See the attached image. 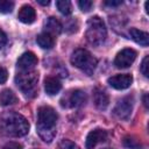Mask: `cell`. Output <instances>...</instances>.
I'll use <instances>...</instances> for the list:
<instances>
[{"label": "cell", "instance_id": "f546056e", "mask_svg": "<svg viewBox=\"0 0 149 149\" xmlns=\"http://www.w3.org/2000/svg\"><path fill=\"white\" fill-rule=\"evenodd\" d=\"M105 149H109V148H105Z\"/></svg>", "mask_w": 149, "mask_h": 149}, {"label": "cell", "instance_id": "7c38bea8", "mask_svg": "<svg viewBox=\"0 0 149 149\" xmlns=\"http://www.w3.org/2000/svg\"><path fill=\"white\" fill-rule=\"evenodd\" d=\"M17 17H19V20L21 22L29 24V23H33L35 21V19H36V12H35V9L31 6L24 5V6H22L20 8L19 14H17Z\"/></svg>", "mask_w": 149, "mask_h": 149}, {"label": "cell", "instance_id": "6da1fadb", "mask_svg": "<svg viewBox=\"0 0 149 149\" xmlns=\"http://www.w3.org/2000/svg\"><path fill=\"white\" fill-rule=\"evenodd\" d=\"M58 115L50 106H41L37 109V133L44 142H51L56 135Z\"/></svg>", "mask_w": 149, "mask_h": 149}, {"label": "cell", "instance_id": "277c9868", "mask_svg": "<svg viewBox=\"0 0 149 149\" xmlns=\"http://www.w3.org/2000/svg\"><path fill=\"white\" fill-rule=\"evenodd\" d=\"M15 83L20 91L28 98H34L37 93V83H38V74L30 70V71H21L15 77Z\"/></svg>", "mask_w": 149, "mask_h": 149}, {"label": "cell", "instance_id": "7a4b0ae2", "mask_svg": "<svg viewBox=\"0 0 149 149\" xmlns=\"http://www.w3.org/2000/svg\"><path fill=\"white\" fill-rule=\"evenodd\" d=\"M29 132L27 119L19 113H8L0 118V133L6 136L20 137Z\"/></svg>", "mask_w": 149, "mask_h": 149}, {"label": "cell", "instance_id": "7402d4cb", "mask_svg": "<svg viewBox=\"0 0 149 149\" xmlns=\"http://www.w3.org/2000/svg\"><path fill=\"white\" fill-rule=\"evenodd\" d=\"M140 70L142 72V74L144 77H148L149 76V56H146L141 63V66H140Z\"/></svg>", "mask_w": 149, "mask_h": 149}, {"label": "cell", "instance_id": "30bf717a", "mask_svg": "<svg viewBox=\"0 0 149 149\" xmlns=\"http://www.w3.org/2000/svg\"><path fill=\"white\" fill-rule=\"evenodd\" d=\"M37 62L38 61H37L36 55L31 51H27V52H23L19 57L16 65L21 71H30L37 65Z\"/></svg>", "mask_w": 149, "mask_h": 149}, {"label": "cell", "instance_id": "8fae6325", "mask_svg": "<svg viewBox=\"0 0 149 149\" xmlns=\"http://www.w3.org/2000/svg\"><path fill=\"white\" fill-rule=\"evenodd\" d=\"M107 139V132L104 129H94L92 132L88 133V135L86 136V141H85V147L86 149H93L98 143L100 142H105Z\"/></svg>", "mask_w": 149, "mask_h": 149}, {"label": "cell", "instance_id": "f1b7e54d", "mask_svg": "<svg viewBox=\"0 0 149 149\" xmlns=\"http://www.w3.org/2000/svg\"><path fill=\"white\" fill-rule=\"evenodd\" d=\"M147 97H148V94L146 93V94L143 95V102H144V106H146V107H148V100H147Z\"/></svg>", "mask_w": 149, "mask_h": 149}, {"label": "cell", "instance_id": "4fadbf2b", "mask_svg": "<svg viewBox=\"0 0 149 149\" xmlns=\"http://www.w3.org/2000/svg\"><path fill=\"white\" fill-rule=\"evenodd\" d=\"M93 101H94V105L99 109H106L108 104H109V99H108L107 93L99 87L94 88V91H93Z\"/></svg>", "mask_w": 149, "mask_h": 149}, {"label": "cell", "instance_id": "484cf974", "mask_svg": "<svg viewBox=\"0 0 149 149\" xmlns=\"http://www.w3.org/2000/svg\"><path fill=\"white\" fill-rule=\"evenodd\" d=\"M6 43H7V36H6V34L0 29V49H1L2 47H5Z\"/></svg>", "mask_w": 149, "mask_h": 149}, {"label": "cell", "instance_id": "cb8c5ba5", "mask_svg": "<svg viewBox=\"0 0 149 149\" xmlns=\"http://www.w3.org/2000/svg\"><path fill=\"white\" fill-rule=\"evenodd\" d=\"M2 149H22V146L17 142H8Z\"/></svg>", "mask_w": 149, "mask_h": 149}, {"label": "cell", "instance_id": "ac0fdd59", "mask_svg": "<svg viewBox=\"0 0 149 149\" xmlns=\"http://www.w3.org/2000/svg\"><path fill=\"white\" fill-rule=\"evenodd\" d=\"M15 102H17V97L15 95V93H13V91H10L9 88H6V90L1 91V93H0V105L8 106V105H13Z\"/></svg>", "mask_w": 149, "mask_h": 149}, {"label": "cell", "instance_id": "44dd1931", "mask_svg": "<svg viewBox=\"0 0 149 149\" xmlns=\"http://www.w3.org/2000/svg\"><path fill=\"white\" fill-rule=\"evenodd\" d=\"M57 149H80V148L74 142H72L70 140H62L58 143Z\"/></svg>", "mask_w": 149, "mask_h": 149}, {"label": "cell", "instance_id": "9c48e42d", "mask_svg": "<svg viewBox=\"0 0 149 149\" xmlns=\"http://www.w3.org/2000/svg\"><path fill=\"white\" fill-rule=\"evenodd\" d=\"M107 81L115 90H126L132 85L133 77L129 73H121V74H115L109 77Z\"/></svg>", "mask_w": 149, "mask_h": 149}, {"label": "cell", "instance_id": "5bb4252c", "mask_svg": "<svg viewBox=\"0 0 149 149\" xmlns=\"http://www.w3.org/2000/svg\"><path fill=\"white\" fill-rule=\"evenodd\" d=\"M62 88V84L58 80V78L56 77H47L44 79V90L47 92V94L49 95H54L57 94Z\"/></svg>", "mask_w": 149, "mask_h": 149}, {"label": "cell", "instance_id": "e0dca14e", "mask_svg": "<svg viewBox=\"0 0 149 149\" xmlns=\"http://www.w3.org/2000/svg\"><path fill=\"white\" fill-rule=\"evenodd\" d=\"M36 42L43 49H51L55 45V37L44 31L36 37Z\"/></svg>", "mask_w": 149, "mask_h": 149}, {"label": "cell", "instance_id": "ffe728a7", "mask_svg": "<svg viewBox=\"0 0 149 149\" xmlns=\"http://www.w3.org/2000/svg\"><path fill=\"white\" fill-rule=\"evenodd\" d=\"M14 8V2L9 0H0V13L7 14L10 13Z\"/></svg>", "mask_w": 149, "mask_h": 149}, {"label": "cell", "instance_id": "ba28073f", "mask_svg": "<svg viewBox=\"0 0 149 149\" xmlns=\"http://www.w3.org/2000/svg\"><path fill=\"white\" fill-rule=\"evenodd\" d=\"M86 101V94L85 92L80 90H73L71 91L64 99H62V106L63 107H79L84 105Z\"/></svg>", "mask_w": 149, "mask_h": 149}, {"label": "cell", "instance_id": "52a82bcc", "mask_svg": "<svg viewBox=\"0 0 149 149\" xmlns=\"http://www.w3.org/2000/svg\"><path fill=\"white\" fill-rule=\"evenodd\" d=\"M132 109H133L132 98L130 97H125V98H122L121 100L118 101V104L115 105V107L113 109V113L119 119L127 120L132 114Z\"/></svg>", "mask_w": 149, "mask_h": 149}, {"label": "cell", "instance_id": "603a6c76", "mask_svg": "<svg viewBox=\"0 0 149 149\" xmlns=\"http://www.w3.org/2000/svg\"><path fill=\"white\" fill-rule=\"evenodd\" d=\"M78 6L83 12H88L93 7V2L91 0H80L78 1Z\"/></svg>", "mask_w": 149, "mask_h": 149}, {"label": "cell", "instance_id": "5b68a950", "mask_svg": "<svg viewBox=\"0 0 149 149\" xmlns=\"http://www.w3.org/2000/svg\"><path fill=\"white\" fill-rule=\"evenodd\" d=\"M71 64L81 70L87 76L93 74L97 68V59L85 49H77L71 55Z\"/></svg>", "mask_w": 149, "mask_h": 149}, {"label": "cell", "instance_id": "9a60e30c", "mask_svg": "<svg viewBox=\"0 0 149 149\" xmlns=\"http://www.w3.org/2000/svg\"><path fill=\"white\" fill-rule=\"evenodd\" d=\"M129 35L137 44H140L142 47H147L149 44V35H148V33H146L143 30H140L136 28H130Z\"/></svg>", "mask_w": 149, "mask_h": 149}, {"label": "cell", "instance_id": "d4e9b609", "mask_svg": "<svg viewBox=\"0 0 149 149\" xmlns=\"http://www.w3.org/2000/svg\"><path fill=\"white\" fill-rule=\"evenodd\" d=\"M7 77H8V72L5 68L0 66V84H3L6 80H7Z\"/></svg>", "mask_w": 149, "mask_h": 149}, {"label": "cell", "instance_id": "83f0119b", "mask_svg": "<svg viewBox=\"0 0 149 149\" xmlns=\"http://www.w3.org/2000/svg\"><path fill=\"white\" fill-rule=\"evenodd\" d=\"M37 2H38L40 5H43V6H47V5H49V3H50V1H49V0H47V1H42V0H37Z\"/></svg>", "mask_w": 149, "mask_h": 149}, {"label": "cell", "instance_id": "d6986e66", "mask_svg": "<svg viewBox=\"0 0 149 149\" xmlns=\"http://www.w3.org/2000/svg\"><path fill=\"white\" fill-rule=\"evenodd\" d=\"M56 7L63 15H70L72 12V5L69 0H58L56 1Z\"/></svg>", "mask_w": 149, "mask_h": 149}, {"label": "cell", "instance_id": "8992f818", "mask_svg": "<svg viewBox=\"0 0 149 149\" xmlns=\"http://www.w3.org/2000/svg\"><path fill=\"white\" fill-rule=\"evenodd\" d=\"M137 54L134 49H130V48H126V49H122L120 52H118L115 59H114V65L119 69H126V68H129L133 62L135 61Z\"/></svg>", "mask_w": 149, "mask_h": 149}, {"label": "cell", "instance_id": "3957f363", "mask_svg": "<svg viewBox=\"0 0 149 149\" xmlns=\"http://www.w3.org/2000/svg\"><path fill=\"white\" fill-rule=\"evenodd\" d=\"M86 40L93 45H100L107 37V29L104 21L99 16H92L87 21V29L85 33Z\"/></svg>", "mask_w": 149, "mask_h": 149}, {"label": "cell", "instance_id": "2e32d148", "mask_svg": "<svg viewBox=\"0 0 149 149\" xmlns=\"http://www.w3.org/2000/svg\"><path fill=\"white\" fill-rule=\"evenodd\" d=\"M44 28H45V33L50 34V35H58L62 31V23L54 16L49 17L45 23H44Z\"/></svg>", "mask_w": 149, "mask_h": 149}, {"label": "cell", "instance_id": "4316f807", "mask_svg": "<svg viewBox=\"0 0 149 149\" xmlns=\"http://www.w3.org/2000/svg\"><path fill=\"white\" fill-rule=\"evenodd\" d=\"M106 6H111V7H116V6H120L121 3H122V1L121 0H108V1H105L104 2Z\"/></svg>", "mask_w": 149, "mask_h": 149}]
</instances>
